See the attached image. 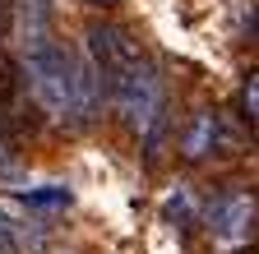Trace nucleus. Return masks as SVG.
I'll use <instances>...</instances> for the list:
<instances>
[{"mask_svg":"<svg viewBox=\"0 0 259 254\" xmlns=\"http://www.w3.org/2000/svg\"><path fill=\"white\" fill-rule=\"evenodd\" d=\"M23 83L32 92V102H37L51 120H93L97 107H102V74H97V65L83 60L70 51V46H60L56 37L47 42H32L23 46Z\"/></svg>","mask_w":259,"mask_h":254,"instance_id":"nucleus-1","label":"nucleus"},{"mask_svg":"<svg viewBox=\"0 0 259 254\" xmlns=\"http://www.w3.org/2000/svg\"><path fill=\"white\" fill-rule=\"evenodd\" d=\"M107 97H111L116 116L125 120V130L139 134L144 148H148V157H153L157 143H162V134H167V83H162L157 65H153V60L135 65L130 74H120L107 88Z\"/></svg>","mask_w":259,"mask_h":254,"instance_id":"nucleus-2","label":"nucleus"},{"mask_svg":"<svg viewBox=\"0 0 259 254\" xmlns=\"http://www.w3.org/2000/svg\"><path fill=\"white\" fill-rule=\"evenodd\" d=\"M250 143V120L241 116H227V111H194L185 120V130L176 139V153L185 157V162H213V157H241Z\"/></svg>","mask_w":259,"mask_h":254,"instance_id":"nucleus-3","label":"nucleus"},{"mask_svg":"<svg viewBox=\"0 0 259 254\" xmlns=\"http://www.w3.org/2000/svg\"><path fill=\"white\" fill-rule=\"evenodd\" d=\"M204 227L222 249H241L259 240V194L250 185H227L204 204Z\"/></svg>","mask_w":259,"mask_h":254,"instance_id":"nucleus-4","label":"nucleus"},{"mask_svg":"<svg viewBox=\"0 0 259 254\" xmlns=\"http://www.w3.org/2000/svg\"><path fill=\"white\" fill-rule=\"evenodd\" d=\"M83 46H88V60L97 65V74H102L107 88H111L120 74H130L135 65H144V60H148V51L135 42V33L120 28V23H88Z\"/></svg>","mask_w":259,"mask_h":254,"instance_id":"nucleus-5","label":"nucleus"},{"mask_svg":"<svg viewBox=\"0 0 259 254\" xmlns=\"http://www.w3.org/2000/svg\"><path fill=\"white\" fill-rule=\"evenodd\" d=\"M14 23H19V46L47 42L51 37V0H14Z\"/></svg>","mask_w":259,"mask_h":254,"instance_id":"nucleus-6","label":"nucleus"},{"mask_svg":"<svg viewBox=\"0 0 259 254\" xmlns=\"http://www.w3.org/2000/svg\"><path fill=\"white\" fill-rule=\"evenodd\" d=\"M19 199H23L28 208H70V204H74V194H70L65 185H42V189H23Z\"/></svg>","mask_w":259,"mask_h":254,"instance_id":"nucleus-7","label":"nucleus"},{"mask_svg":"<svg viewBox=\"0 0 259 254\" xmlns=\"http://www.w3.org/2000/svg\"><path fill=\"white\" fill-rule=\"evenodd\" d=\"M241 116L250 120V130H259V70H250L241 83Z\"/></svg>","mask_w":259,"mask_h":254,"instance_id":"nucleus-8","label":"nucleus"},{"mask_svg":"<svg viewBox=\"0 0 259 254\" xmlns=\"http://www.w3.org/2000/svg\"><path fill=\"white\" fill-rule=\"evenodd\" d=\"M19 171V153H14V139L0 134V176H14Z\"/></svg>","mask_w":259,"mask_h":254,"instance_id":"nucleus-9","label":"nucleus"},{"mask_svg":"<svg viewBox=\"0 0 259 254\" xmlns=\"http://www.w3.org/2000/svg\"><path fill=\"white\" fill-rule=\"evenodd\" d=\"M93 5H116V0H93Z\"/></svg>","mask_w":259,"mask_h":254,"instance_id":"nucleus-10","label":"nucleus"}]
</instances>
